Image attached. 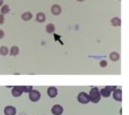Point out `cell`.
Wrapping results in <instances>:
<instances>
[{"instance_id":"cell-1","label":"cell","mask_w":129,"mask_h":115,"mask_svg":"<svg viewBox=\"0 0 129 115\" xmlns=\"http://www.w3.org/2000/svg\"><path fill=\"white\" fill-rule=\"evenodd\" d=\"M88 97H89L90 102H91L92 103H94V104L98 103L101 101V96L100 94L99 89L98 87L92 88L89 92Z\"/></svg>"},{"instance_id":"cell-2","label":"cell","mask_w":129,"mask_h":115,"mask_svg":"<svg viewBox=\"0 0 129 115\" xmlns=\"http://www.w3.org/2000/svg\"><path fill=\"white\" fill-rule=\"evenodd\" d=\"M40 98H41V93L36 90H33L29 93V99L33 102H38L40 99Z\"/></svg>"},{"instance_id":"cell-3","label":"cell","mask_w":129,"mask_h":115,"mask_svg":"<svg viewBox=\"0 0 129 115\" xmlns=\"http://www.w3.org/2000/svg\"><path fill=\"white\" fill-rule=\"evenodd\" d=\"M77 99H78L79 102L81 103V104H83V105L88 104L90 102V99H89V97H88V94H87L85 92L79 93V95H78Z\"/></svg>"},{"instance_id":"cell-4","label":"cell","mask_w":129,"mask_h":115,"mask_svg":"<svg viewBox=\"0 0 129 115\" xmlns=\"http://www.w3.org/2000/svg\"><path fill=\"white\" fill-rule=\"evenodd\" d=\"M23 93L21 86H14L11 90V94L14 97H19L23 94Z\"/></svg>"},{"instance_id":"cell-5","label":"cell","mask_w":129,"mask_h":115,"mask_svg":"<svg viewBox=\"0 0 129 115\" xmlns=\"http://www.w3.org/2000/svg\"><path fill=\"white\" fill-rule=\"evenodd\" d=\"M63 112V108L60 105H54L51 108V113L54 115H61Z\"/></svg>"},{"instance_id":"cell-6","label":"cell","mask_w":129,"mask_h":115,"mask_svg":"<svg viewBox=\"0 0 129 115\" xmlns=\"http://www.w3.org/2000/svg\"><path fill=\"white\" fill-rule=\"evenodd\" d=\"M113 99L117 102H122V91L120 89H116L113 94Z\"/></svg>"},{"instance_id":"cell-7","label":"cell","mask_w":129,"mask_h":115,"mask_svg":"<svg viewBox=\"0 0 129 115\" xmlns=\"http://www.w3.org/2000/svg\"><path fill=\"white\" fill-rule=\"evenodd\" d=\"M47 93L50 98H55L57 95V89L54 87H50L47 90Z\"/></svg>"},{"instance_id":"cell-8","label":"cell","mask_w":129,"mask_h":115,"mask_svg":"<svg viewBox=\"0 0 129 115\" xmlns=\"http://www.w3.org/2000/svg\"><path fill=\"white\" fill-rule=\"evenodd\" d=\"M16 112V108L13 106H6L4 109L5 115H15Z\"/></svg>"},{"instance_id":"cell-9","label":"cell","mask_w":129,"mask_h":115,"mask_svg":"<svg viewBox=\"0 0 129 115\" xmlns=\"http://www.w3.org/2000/svg\"><path fill=\"white\" fill-rule=\"evenodd\" d=\"M61 7L59 5H52V7L51 8V11L54 15H59L61 13Z\"/></svg>"},{"instance_id":"cell-10","label":"cell","mask_w":129,"mask_h":115,"mask_svg":"<svg viewBox=\"0 0 129 115\" xmlns=\"http://www.w3.org/2000/svg\"><path fill=\"white\" fill-rule=\"evenodd\" d=\"M33 17V14L29 12V11H26V12H24L22 15H21V18L25 20V21H28L29 20H31Z\"/></svg>"},{"instance_id":"cell-11","label":"cell","mask_w":129,"mask_h":115,"mask_svg":"<svg viewBox=\"0 0 129 115\" xmlns=\"http://www.w3.org/2000/svg\"><path fill=\"white\" fill-rule=\"evenodd\" d=\"M36 20L39 23H43L45 20V14L42 12L38 13L36 14Z\"/></svg>"},{"instance_id":"cell-12","label":"cell","mask_w":129,"mask_h":115,"mask_svg":"<svg viewBox=\"0 0 129 115\" xmlns=\"http://www.w3.org/2000/svg\"><path fill=\"white\" fill-rule=\"evenodd\" d=\"M100 94H101V96H103V97H104V98H108V97H110V96L111 93H110V92H109L106 88H103V89H101V91H100Z\"/></svg>"},{"instance_id":"cell-13","label":"cell","mask_w":129,"mask_h":115,"mask_svg":"<svg viewBox=\"0 0 129 115\" xmlns=\"http://www.w3.org/2000/svg\"><path fill=\"white\" fill-rule=\"evenodd\" d=\"M19 51H20V50H19L18 47L13 46L11 48V50H10V55L11 56H17L19 53Z\"/></svg>"},{"instance_id":"cell-14","label":"cell","mask_w":129,"mask_h":115,"mask_svg":"<svg viewBox=\"0 0 129 115\" xmlns=\"http://www.w3.org/2000/svg\"><path fill=\"white\" fill-rule=\"evenodd\" d=\"M119 58H120V56H119V54L118 53H116V52H113V53H111L110 54V59L112 61H114V62L118 61V60H119Z\"/></svg>"},{"instance_id":"cell-15","label":"cell","mask_w":129,"mask_h":115,"mask_svg":"<svg viewBox=\"0 0 129 115\" xmlns=\"http://www.w3.org/2000/svg\"><path fill=\"white\" fill-rule=\"evenodd\" d=\"M111 23L114 26H119L121 25V20L119 17H113L111 20Z\"/></svg>"},{"instance_id":"cell-16","label":"cell","mask_w":129,"mask_h":115,"mask_svg":"<svg viewBox=\"0 0 129 115\" xmlns=\"http://www.w3.org/2000/svg\"><path fill=\"white\" fill-rule=\"evenodd\" d=\"M45 29H46V32H48V33H53L55 30V26L54 24L52 23H49L45 27Z\"/></svg>"},{"instance_id":"cell-17","label":"cell","mask_w":129,"mask_h":115,"mask_svg":"<svg viewBox=\"0 0 129 115\" xmlns=\"http://www.w3.org/2000/svg\"><path fill=\"white\" fill-rule=\"evenodd\" d=\"M8 53V49L5 46H2L0 47V54L2 56H6Z\"/></svg>"},{"instance_id":"cell-18","label":"cell","mask_w":129,"mask_h":115,"mask_svg":"<svg viewBox=\"0 0 129 115\" xmlns=\"http://www.w3.org/2000/svg\"><path fill=\"white\" fill-rule=\"evenodd\" d=\"M21 87H22V90H23V93H29L33 90V87L32 86H21Z\"/></svg>"},{"instance_id":"cell-19","label":"cell","mask_w":129,"mask_h":115,"mask_svg":"<svg viewBox=\"0 0 129 115\" xmlns=\"http://www.w3.org/2000/svg\"><path fill=\"white\" fill-rule=\"evenodd\" d=\"M9 10H10V9H9L8 5H3V6L2 7V8H1V12H2V14H7V13H8Z\"/></svg>"},{"instance_id":"cell-20","label":"cell","mask_w":129,"mask_h":115,"mask_svg":"<svg viewBox=\"0 0 129 115\" xmlns=\"http://www.w3.org/2000/svg\"><path fill=\"white\" fill-rule=\"evenodd\" d=\"M109 92L112 93V92H114L116 89H117V87L116 86H107L105 87Z\"/></svg>"},{"instance_id":"cell-21","label":"cell","mask_w":129,"mask_h":115,"mask_svg":"<svg viewBox=\"0 0 129 115\" xmlns=\"http://www.w3.org/2000/svg\"><path fill=\"white\" fill-rule=\"evenodd\" d=\"M99 64H100L101 67H102V68H105V67L107 66V62L106 60H101Z\"/></svg>"},{"instance_id":"cell-22","label":"cell","mask_w":129,"mask_h":115,"mask_svg":"<svg viewBox=\"0 0 129 115\" xmlns=\"http://www.w3.org/2000/svg\"><path fill=\"white\" fill-rule=\"evenodd\" d=\"M4 21H5V17L3 16L2 14H0V24H3L4 23Z\"/></svg>"},{"instance_id":"cell-23","label":"cell","mask_w":129,"mask_h":115,"mask_svg":"<svg viewBox=\"0 0 129 115\" xmlns=\"http://www.w3.org/2000/svg\"><path fill=\"white\" fill-rule=\"evenodd\" d=\"M4 36H5V33H4V32H3L2 30H1V29H0V39H1V38H4Z\"/></svg>"},{"instance_id":"cell-24","label":"cell","mask_w":129,"mask_h":115,"mask_svg":"<svg viewBox=\"0 0 129 115\" xmlns=\"http://www.w3.org/2000/svg\"><path fill=\"white\" fill-rule=\"evenodd\" d=\"M3 2H4V0H0V6L3 4Z\"/></svg>"},{"instance_id":"cell-25","label":"cell","mask_w":129,"mask_h":115,"mask_svg":"<svg viewBox=\"0 0 129 115\" xmlns=\"http://www.w3.org/2000/svg\"><path fill=\"white\" fill-rule=\"evenodd\" d=\"M78 2H82V1H84V0H77Z\"/></svg>"}]
</instances>
